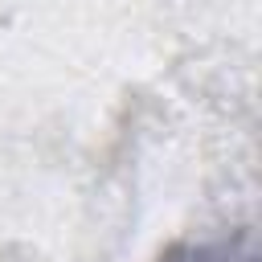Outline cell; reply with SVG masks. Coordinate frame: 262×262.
<instances>
[{
	"mask_svg": "<svg viewBox=\"0 0 262 262\" xmlns=\"http://www.w3.org/2000/svg\"><path fill=\"white\" fill-rule=\"evenodd\" d=\"M160 262H258L254 237H217V242H188L168 250Z\"/></svg>",
	"mask_w": 262,
	"mask_h": 262,
	"instance_id": "6da1fadb",
	"label": "cell"
}]
</instances>
